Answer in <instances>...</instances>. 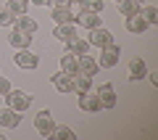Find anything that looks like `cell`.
<instances>
[{
  "mask_svg": "<svg viewBox=\"0 0 158 140\" xmlns=\"http://www.w3.org/2000/svg\"><path fill=\"white\" fill-rule=\"evenodd\" d=\"M8 90H11V79H8V77H0V95H6Z\"/></svg>",
  "mask_w": 158,
  "mask_h": 140,
  "instance_id": "27",
  "label": "cell"
},
{
  "mask_svg": "<svg viewBox=\"0 0 158 140\" xmlns=\"http://www.w3.org/2000/svg\"><path fill=\"white\" fill-rule=\"evenodd\" d=\"M6 106L8 108H13V111H27L29 106H32V95H29V93H24V90H8L6 93Z\"/></svg>",
  "mask_w": 158,
  "mask_h": 140,
  "instance_id": "1",
  "label": "cell"
},
{
  "mask_svg": "<svg viewBox=\"0 0 158 140\" xmlns=\"http://www.w3.org/2000/svg\"><path fill=\"white\" fill-rule=\"evenodd\" d=\"M53 127H56V122H53V114L50 111H40L37 116H34V129H37L42 138H48V135L53 132Z\"/></svg>",
  "mask_w": 158,
  "mask_h": 140,
  "instance_id": "5",
  "label": "cell"
},
{
  "mask_svg": "<svg viewBox=\"0 0 158 140\" xmlns=\"http://www.w3.org/2000/svg\"><path fill=\"white\" fill-rule=\"evenodd\" d=\"M116 3H121V0H116Z\"/></svg>",
  "mask_w": 158,
  "mask_h": 140,
  "instance_id": "32",
  "label": "cell"
},
{
  "mask_svg": "<svg viewBox=\"0 0 158 140\" xmlns=\"http://www.w3.org/2000/svg\"><path fill=\"white\" fill-rule=\"evenodd\" d=\"M48 138H50V140H71V138H77V135H74V129L66 127V124H56Z\"/></svg>",
  "mask_w": 158,
  "mask_h": 140,
  "instance_id": "20",
  "label": "cell"
},
{
  "mask_svg": "<svg viewBox=\"0 0 158 140\" xmlns=\"http://www.w3.org/2000/svg\"><path fill=\"white\" fill-rule=\"evenodd\" d=\"M32 37L34 34L21 32V29H13V34H8V45L16 48V50H24V48H32Z\"/></svg>",
  "mask_w": 158,
  "mask_h": 140,
  "instance_id": "8",
  "label": "cell"
},
{
  "mask_svg": "<svg viewBox=\"0 0 158 140\" xmlns=\"http://www.w3.org/2000/svg\"><path fill=\"white\" fill-rule=\"evenodd\" d=\"M3 8H6V11L11 13L13 19H16V16H24V13L29 11V3H27V0H8Z\"/></svg>",
  "mask_w": 158,
  "mask_h": 140,
  "instance_id": "19",
  "label": "cell"
},
{
  "mask_svg": "<svg viewBox=\"0 0 158 140\" xmlns=\"http://www.w3.org/2000/svg\"><path fill=\"white\" fill-rule=\"evenodd\" d=\"M13 61H16V66H19V69H37V66H40V58L34 56L29 48L19 50L16 56H13Z\"/></svg>",
  "mask_w": 158,
  "mask_h": 140,
  "instance_id": "7",
  "label": "cell"
},
{
  "mask_svg": "<svg viewBox=\"0 0 158 140\" xmlns=\"http://www.w3.org/2000/svg\"><path fill=\"white\" fill-rule=\"evenodd\" d=\"M118 56H121V48H118L116 42L108 45V48H103L100 58H98V66H100V69H113L118 63Z\"/></svg>",
  "mask_w": 158,
  "mask_h": 140,
  "instance_id": "2",
  "label": "cell"
},
{
  "mask_svg": "<svg viewBox=\"0 0 158 140\" xmlns=\"http://www.w3.org/2000/svg\"><path fill=\"white\" fill-rule=\"evenodd\" d=\"M66 48H69V53H74V56H85V53H90V48H92V45L87 42V40L77 37V40H74V42H69Z\"/></svg>",
  "mask_w": 158,
  "mask_h": 140,
  "instance_id": "22",
  "label": "cell"
},
{
  "mask_svg": "<svg viewBox=\"0 0 158 140\" xmlns=\"http://www.w3.org/2000/svg\"><path fill=\"white\" fill-rule=\"evenodd\" d=\"M11 24H13V16L6 8H0V27H11Z\"/></svg>",
  "mask_w": 158,
  "mask_h": 140,
  "instance_id": "26",
  "label": "cell"
},
{
  "mask_svg": "<svg viewBox=\"0 0 158 140\" xmlns=\"http://www.w3.org/2000/svg\"><path fill=\"white\" fill-rule=\"evenodd\" d=\"M103 0H79V8L82 11H90V13H103Z\"/></svg>",
  "mask_w": 158,
  "mask_h": 140,
  "instance_id": "24",
  "label": "cell"
},
{
  "mask_svg": "<svg viewBox=\"0 0 158 140\" xmlns=\"http://www.w3.org/2000/svg\"><path fill=\"white\" fill-rule=\"evenodd\" d=\"M77 66H79V74H87V77H95L98 74V61L90 56V53H85V56H77Z\"/></svg>",
  "mask_w": 158,
  "mask_h": 140,
  "instance_id": "12",
  "label": "cell"
},
{
  "mask_svg": "<svg viewBox=\"0 0 158 140\" xmlns=\"http://www.w3.org/2000/svg\"><path fill=\"white\" fill-rule=\"evenodd\" d=\"M137 3H142V0H137Z\"/></svg>",
  "mask_w": 158,
  "mask_h": 140,
  "instance_id": "33",
  "label": "cell"
},
{
  "mask_svg": "<svg viewBox=\"0 0 158 140\" xmlns=\"http://www.w3.org/2000/svg\"><path fill=\"white\" fill-rule=\"evenodd\" d=\"M34 6H50V0H32Z\"/></svg>",
  "mask_w": 158,
  "mask_h": 140,
  "instance_id": "30",
  "label": "cell"
},
{
  "mask_svg": "<svg viewBox=\"0 0 158 140\" xmlns=\"http://www.w3.org/2000/svg\"><path fill=\"white\" fill-rule=\"evenodd\" d=\"M148 29H150V24H148L140 13H137V16H127V32L129 34H142V32H148Z\"/></svg>",
  "mask_w": 158,
  "mask_h": 140,
  "instance_id": "15",
  "label": "cell"
},
{
  "mask_svg": "<svg viewBox=\"0 0 158 140\" xmlns=\"http://www.w3.org/2000/svg\"><path fill=\"white\" fill-rule=\"evenodd\" d=\"M148 77H150V82L158 87V72H148Z\"/></svg>",
  "mask_w": 158,
  "mask_h": 140,
  "instance_id": "29",
  "label": "cell"
},
{
  "mask_svg": "<svg viewBox=\"0 0 158 140\" xmlns=\"http://www.w3.org/2000/svg\"><path fill=\"white\" fill-rule=\"evenodd\" d=\"M92 90V77H87V74H74V93L77 95H82V93H90Z\"/></svg>",
  "mask_w": 158,
  "mask_h": 140,
  "instance_id": "17",
  "label": "cell"
},
{
  "mask_svg": "<svg viewBox=\"0 0 158 140\" xmlns=\"http://www.w3.org/2000/svg\"><path fill=\"white\" fill-rule=\"evenodd\" d=\"M79 108H82V111H90V114H98L103 108V103H100V98H98V93L95 95H92V93H82V95H79Z\"/></svg>",
  "mask_w": 158,
  "mask_h": 140,
  "instance_id": "10",
  "label": "cell"
},
{
  "mask_svg": "<svg viewBox=\"0 0 158 140\" xmlns=\"http://www.w3.org/2000/svg\"><path fill=\"white\" fill-rule=\"evenodd\" d=\"M90 45H95V48H108V45H113V34L108 32L106 27H95V29H90V40H87Z\"/></svg>",
  "mask_w": 158,
  "mask_h": 140,
  "instance_id": "3",
  "label": "cell"
},
{
  "mask_svg": "<svg viewBox=\"0 0 158 140\" xmlns=\"http://www.w3.org/2000/svg\"><path fill=\"white\" fill-rule=\"evenodd\" d=\"M50 82H53V87H56L58 93H71V90H74V74L58 72V74L50 77Z\"/></svg>",
  "mask_w": 158,
  "mask_h": 140,
  "instance_id": "11",
  "label": "cell"
},
{
  "mask_svg": "<svg viewBox=\"0 0 158 140\" xmlns=\"http://www.w3.org/2000/svg\"><path fill=\"white\" fill-rule=\"evenodd\" d=\"M148 77V63L142 58H132L129 61V79H142Z\"/></svg>",
  "mask_w": 158,
  "mask_h": 140,
  "instance_id": "18",
  "label": "cell"
},
{
  "mask_svg": "<svg viewBox=\"0 0 158 140\" xmlns=\"http://www.w3.org/2000/svg\"><path fill=\"white\" fill-rule=\"evenodd\" d=\"M140 16H142V19H145V21L153 27V24H158V8H156V6H148V8H142Z\"/></svg>",
  "mask_w": 158,
  "mask_h": 140,
  "instance_id": "25",
  "label": "cell"
},
{
  "mask_svg": "<svg viewBox=\"0 0 158 140\" xmlns=\"http://www.w3.org/2000/svg\"><path fill=\"white\" fill-rule=\"evenodd\" d=\"M53 37L61 40V42H74V40L79 37L77 34V24H56V29H53Z\"/></svg>",
  "mask_w": 158,
  "mask_h": 140,
  "instance_id": "6",
  "label": "cell"
},
{
  "mask_svg": "<svg viewBox=\"0 0 158 140\" xmlns=\"http://www.w3.org/2000/svg\"><path fill=\"white\" fill-rule=\"evenodd\" d=\"M50 6H71V0H50Z\"/></svg>",
  "mask_w": 158,
  "mask_h": 140,
  "instance_id": "28",
  "label": "cell"
},
{
  "mask_svg": "<svg viewBox=\"0 0 158 140\" xmlns=\"http://www.w3.org/2000/svg\"><path fill=\"white\" fill-rule=\"evenodd\" d=\"M74 24H77V27H85L87 32H90V29H95V27H103L100 13H90V11H79L77 16H74Z\"/></svg>",
  "mask_w": 158,
  "mask_h": 140,
  "instance_id": "4",
  "label": "cell"
},
{
  "mask_svg": "<svg viewBox=\"0 0 158 140\" xmlns=\"http://www.w3.org/2000/svg\"><path fill=\"white\" fill-rule=\"evenodd\" d=\"M98 98H100L103 108H116V90H113L111 82H103L98 87Z\"/></svg>",
  "mask_w": 158,
  "mask_h": 140,
  "instance_id": "9",
  "label": "cell"
},
{
  "mask_svg": "<svg viewBox=\"0 0 158 140\" xmlns=\"http://www.w3.org/2000/svg\"><path fill=\"white\" fill-rule=\"evenodd\" d=\"M19 124H21V116H19V111H13V108H0V127H6V129H16Z\"/></svg>",
  "mask_w": 158,
  "mask_h": 140,
  "instance_id": "13",
  "label": "cell"
},
{
  "mask_svg": "<svg viewBox=\"0 0 158 140\" xmlns=\"http://www.w3.org/2000/svg\"><path fill=\"white\" fill-rule=\"evenodd\" d=\"M61 72H66V74H77V72H79L74 53H66V56H61Z\"/></svg>",
  "mask_w": 158,
  "mask_h": 140,
  "instance_id": "23",
  "label": "cell"
},
{
  "mask_svg": "<svg viewBox=\"0 0 158 140\" xmlns=\"http://www.w3.org/2000/svg\"><path fill=\"white\" fill-rule=\"evenodd\" d=\"M118 11L124 13V16H137V13H142V3H137V0H121Z\"/></svg>",
  "mask_w": 158,
  "mask_h": 140,
  "instance_id": "21",
  "label": "cell"
},
{
  "mask_svg": "<svg viewBox=\"0 0 158 140\" xmlns=\"http://www.w3.org/2000/svg\"><path fill=\"white\" fill-rule=\"evenodd\" d=\"M71 3H79V0H71Z\"/></svg>",
  "mask_w": 158,
  "mask_h": 140,
  "instance_id": "31",
  "label": "cell"
},
{
  "mask_svg": "<svg viewBox=\"0 0 158 140\" xmlns=\"http://www.w3.org/2000/svg\"><path fill=\"white\" fill-rule=\"evenodd\" d=\"M50 16H53V21H56V24H74V16H77V13H74L69 6H53Z\"/></svg>",
  "mask_w": 158,
  "mask_h": 140,
  "instance_id": "14",
  "label": "cell"
},
{
  "mask_svg": "<svg viewBox=\"0 0 158 140\" xmlns=\"http://www.w3.org/2000/svg\"><path fill=\"white\" fill-rule=\"evenodd\" d=\"M13 29H21V32H29V34H34L40 29V24L34 21L32 16H27V13H24V16H16L13 19Z\"/></svg>",
  "mask_w": 158,
  "mask_h": 140,
  "instance_id": "16",
  "label": "cell"
}]
</instances>
